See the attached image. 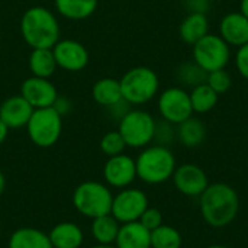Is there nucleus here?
<instances>
[{"mask_svg": "<svg viewBox=\"0 0 248 248\" xmlns=\"http://www.w3.org/2000/svg\"><path fill=\"white\" fill-rule=\"evenodd\" d=\"M90 248H118L115 244H109V246H106V244H96V246H93V247Z\"/></svg>", "mask_w": 248, "mask_h": 248, "instance_id": "obj_39", "label": "nucleus"}, {"mask_svg": "<svg viewBox=\"0 0 248 248\" xmlns=\"http://www.w3.org/2000/svg\"><path fill=\"white\" fill-rule=\"evenodd\" d=\"M174 137H177L174 125L164 121L163 122H157L155 125V134H154V141L157 142V145H163V147H169V144H171L174 141Z\"/></svg>", "mask_w": 248, "mask_h": 248, "instance_id": "obj_31", "label": "nucleus"}, {"mask_svg": "<svg viewBox=\"0 0 248 248\" xmlns=\"http://www.w3.org/2000/svg\"><path fill=\"white\" fill-rule=\"evenodd\" d=\"M158 112L161 118L173 125H179L193 116L189 92L182 87H169L158 96Z\"/></svg>", "mask_w": 248, "mask_h": 248, "instance_id": "obj_10", "label": "nucleus"}, {"mask_svg": "<svg viewBox=\"0 0 248 248\" xmlns=\"http://www.w3.org/2000/svg\"><path fill=\"white\" fill-rule=\"evenodd\" d=\"M240 12L248 19V0H241L240 1Z\"/></svg>", "mask_w": 248, "mask_h": 248, "instance_id": "obj_37", "label": "nucleus"}, {"mask_svg": "<svg viewBox=\"0 0 248 248\" xmlns=\"http://www.w3.org/2000/svg\"><path fill=\"white\" fill-rule=\"evenodd\" d=\"M209 33V19L205 13H187L179 26L180 39L185 44L195 45Z\"/></svg>", "mask_w": 248, "mask_h": 248, "instance_id": "obj_19", "label": "nucleus"}, {"mask_svg": "<svg viewBox=\"0 0 248 248\" xmlns=\"http://www.w3.org/2000/svg\"><path fill=\"white\" fill-rule=\"evenodd\" d=\"M112 202L113 195L110 189L100 182L86 180L73 192V205L76 211L90 219L110 214Z\"/></svg>", "mask_w": 248, "mask_h": 248, "instance_id": "obj_5", "label": "nucleus"}, {"mask_svg": "<svg viewBox=\"0 0 248 248\" xmlns=\"http://www.w3.org/2000/svg\"><path fill=\"white\" fill-rule=\"evenodd\" d=\"M7 135H9V128H7V125L0 119V145L6 141Z\"/></svg>", "mask_w": 248, "mask_h": 248, "instance_id": "obj_36", "label": "nucleus"}, {"mask_svg": "<svg viewBox=\"0 0 248 248\" xmlns=\"http://www.w3.org/2000/svg\"><path fill=\"white\" fill-rule=\"evenodd\" d=\"M122 97L128 105L140 106L153 100L160 89V78L157 73L145 65L129 68L122 78H119Z\"/></svg>", "mask_w": 248, "mask_h": 248, "instance_id": "obj_4", "label": "nucleus"}, {"mask_svg": "<svg viewBox=\"0 0 248 248\" xmlns=\"http://www.w3.org/2000/svg\"><path fill=\"white\" fill-rule=\"evenodd\" d=\"M52 52L58 68L70 73H78L89 64L87 48L76 39H60L52 46Z\"/></svg>", "mask_w": 248, "mask_h": 248, "instance_id": "obj_12", "label": "nucleus"}, {"mask_svg": "<svg viewBox=\"0 0 248 248\" xmlns=\"http://www.w3.org/2000/svg\"><path fill=\"white\" fill-rule=\"evenodd\" d=\"M52 108L64 118L65 115H68L70 112H71V102L67 99V97H62V96H58L57 97V100H55V103L52 105Z\"/></svg>", "mask_w": 248, "mask_h": 248, "instance_id": "obj_35", "label": "nucleus"}, {"mask_svg": "<svg viewBox=\"0 0 248 248\" xmlns=\"http://www.w3.org/2000/svg\"><path fill=\"white\" fill-rule=\"evenodd\" d=\"M20 96L33 109H42V108H51L55 103L58 97V92L57 87L49 81V78L31 76L22 83Z\"/></svg>", "mask_w": 248, "mask_h": 248, "instance_id": "obj_14", "label": "nucleus"}, {"mask_svg": "<svg viewBox=\"0 0 248 248\" xmlns=\"http://www.w3.org/2000/svg\"><path fill=\"white\" fill-rule=\"evenodd\" d=\"M206 76H208V73L195 61H186V62L180 64V67L177 68L179 81L192 89L202 83H206Z\"/></svg>", "mask_w": 248, "mask_h": 248, "instance_id": "obj_28", "label": "nucleus"}, {"mask_svg": "<svg viewBox=\"0 0 248 248\" xmlns=\"http://www.w3.org/2000/svg\"><path fill=\"white\" fill-rule=\"evenodd\" d=\"M60 32L58 19L49 9L32 6L23 12L20 19V35L31 49L52 48L60 41Z\"/></svg>", "mask_w": 248, "mask_h": 248, "instance_id": "obj_2", "label": "nucleus"}, {"mask_svg": "<svg viewBox=\"0 0 248 248\" xmlns=\"http://www.w3.org/2000/svg\"><path fill=\"white\" fill-rule=\"evenodd\" d=\"M26 131L29 140L39 148H49L55 145L62 132V116L51 106L33 109Z\"/></svg>", "mask_w": 248, "mask_h": 248, "instance_id": "obj_6", "label": "nucleus"}, {"mask_svg": "<svg viewBox=\"0 0 248 248\" xmlns=\"http://www.w3.org/2000/svg\"><path fill=\"white\" fill-rule=\"evenodd\" d=\"M157 121L142 109H131L121 119L118 131L126 147L145 148L154 141Z\"/></svg>", "mask_w": 248, "mask_h": 248, "instance_id": "obj_7", "label": "nucleus"}, {"mask_svg": "<svg viewBox=\"0 0 248 248\" xmlns=\"http://www.w3.org/2000/svg\"><path fill=\"white\" fill-rule=\"evenodd\" d=\"M99 147H100V151L108 155V157H115V155H119V154H124L125 148H126V144L122 138V135L119 134V131H109L106 132L100 142H99Z\"/></svg>", "mask_w": 248, "mask_h": 248, "instance_id": "obj_29", "label": "nucleus"}, {"mask_svg": "<svg viewBox=\"0 0 248 248\" xmlns=\"http://www.w3.org/2000/svg\"><path fill=\"white\" fill-rule=\"evenodd\" d=\"M206 248H230V247L222 246V244H214V246H209V247H206Z\"/></svg>", "mask_w": 248, "mask_h": 248, "instance_id": "obj_40", "label": "nucleus"}, {"mask_svg": "<svg viewBox=\"0 0 248 248\" xmlns=\"http://www.w3.org/2000/svg\"><path fill=\"white\" fill-rule=\"evenodd\" d=\"M52 248H80L84 243L81 228L74 222H60L48 234Z\"/></svg>", "mask_w": 248, "mask_h": 248, "instance_id": "obj_18", "label": "nucleus"}, {"mask_svg": "<svg viewBox=\"0 0 248 248\" xmlns=\"http://www.w3.org/2000/svg\"><path fill=\"white\" fill-rule=\"evenodd\" d=\"M189 13H205L211 9V0H186Z\"/></svg>", "mask_w": 248, "mask_h": 248, "instance_id": "obj_34", "label": "nucleus"}, {"mask_svg": "<svg viewBox=\"0 0 248 248\" xmlns=\"http://www.w3.org/2000/svg\"><path fill=\"white\" fill-rule=\"evenodd\" d=\"M171 180L177 192L189 198H199L209 186V179L205 170L192 163L177 166Z\"/></svg>", "mask_w": 248, "mask_h": 248, "instance_id": "obj_11", "label": "nucleus"}, {"mask_svg": "<svg viewBox=\"0 0 248 248\" xmlns=\"http://www.w3.org/2000/svg\"><path fill=\"white\" fill-rule=\"evenodd\" d=\"M235 67L241 74V77L248 80V42L238 48L235 54Z\"/></svg>", "mask_w": 248, "mask_h": 248, "instance_id": "obj_33", "label": "nucleus"}, {"mask_svg": "<svg viewBox=\"0 0 248 248\" xmlns=\"http://www.w3.org/2000/svg\"><path fill=\"white\" fill-rule=\"evenodd\" d=\"M4 189H6V179H4V174L0 171V196L3 195Z\"/></svg>", "mask_w": 248, "mask_h": 248, "instance_id": "obj_38", "label": "nucleus"}, {"mask_svg": "<svg viewBox=\"0 0 248 248\" xmlns=\"http://www.w3.org/2000/svg\"><path fill=\"white\" fill-rule=\"evenodd\" d=\"M99 0H54L55 10L65 19L83 20L90 17L97 9Z\"/></svg>", "mask_w": 248, "mask_h": 248, "instance_id": "obj_23", "label": "nucleus"}, {"mask_svg": "<svg viewBox=\"0 0 248 248\" xmlns=\"http://www.w3.org/2000/svg\"><path fill=\"white\" fill-rule=\"evenodd\" d=\"M105 182L115 189L129 187L137 177V164L135 160L126 154H119L109 157L103 166Z\"/></svg>", "mask_w": 248, "mask_h": 248, "instance_id": "obj_13", "label": "nucleus"}, {"mask_svg": "<svg viewBox=\"0 0 248 248\" xmlns=\"http://www.w3.org/2000/svg\"><path fill=\"white\" fill-rule=\"evenodd\" d=\"M183 238L177 228L163 224L151 231V248H182Z\"/></svg>", "mask_w": 248, "mask_h": 248, "instance_id": "obj_27", "label": "nucleus"}, {"mask_svg": "<svg viewBox=\"0 0 248 248\" xmlns=\"http://www.w3.org/2000/svg\"><path fill=\"white\" fill-rule=\"evenodd\" d=\"M93 100L105 108H112L124 100L121 83L113 77H103L97 80L92 87Z\"/></svg>", "mask_w": 248, "mask_h": 248, "instance_id": "obj_21", "label": "nucleus"}, {"mask_svg": "<svg viewBox=\"0 0 248 248\" xmlns=\"http://www.w3.org/2000/svg\"><path fill=\"white\" fill-rule=\"evenodd\" d=\"M148 206V196L142 190L135 187H125L113 196L110 215L119 224L135 222L140 221L141 215Z\"/></svg>", "mask_w": 248, "mask_h": 248, "instance_id": "obj_9", "label": "nucleus"}, {"mask_svg": "<svg viewBox=\"0 0 248 248\" xmlns=\"http://www.w3.org/2000/svg\"><path fill=\"white\" fill-rule=\"evenodd\" d=\"M193 61L206 73L222 70L231 60V46L215 33H208L192 46Z\"/></svg>", "mask_w": 248, "mask_h": 248, "instance_id": "obj_8", "label": "nucleus"}, {"mask_svg": "<svg viewBox=\"0 0 248 248\" xmlns=\"http://www.w3.org/2000/svg\"><path fill=\"white\" fill-rule=\"evenodd\" d=\"M140 222L151 232V231L157 230L158 227H161V225L164 224V222H163V214H161L160 209H157V208H150V206H148V208L144 211V214L141 215Z\"/></svg>", "mask_w": 248, "mask_h": 248, "instance_id": "obj_32", "label": "nucleus"}, {"mask_svg": "<svg viewBox=\"0 0 248 248\" xmlns=\"http://www.w3.org/2000/svg\"><path fill=\"white\" fill-rule=\"evenodd\" d=\"M121 224L110 215H102L92 219V235L97 244H115Z\"/></svg>", "mask_w": 248, "mask_h": 248, "instance_id": "obj_25", "label": "nucleus"}, {"mask_svg": "<svg viewBox=\"0 0 248 248\" xmlns=\"http://www.w3.org/2000/svg\"><path fill=\"white\" fill-rule=\"evenodd\" d=\"M7 248H52L48 234L33 227H22L12 232Z\"/></svg>", "mask_w": 248, "mask_h": 248, "instance_id": "obj_20", "label": "nucleus"}, {"mask_svg": "<svg viewBox=\"0 0 248 248\" xmlns=\"http://www.w3.org/2000/svg\"><path fill=\"white\" fill-rule=\"evenodd\" d=\"M176 134H177L179 141L185 147L196 148L206 138V126L199 118L190 116V118H187L186 121H183L182 124L177 125Z\"/></svg>", "mask_w": 248, "mask_h": 248, "instance_id": "obj_24", "label": "nucleus"}, {"mask_svg": "<svg viewBox=\"0 0 248 248\" xmlns=\"http://www.w3.org/2000/svg\"><path fill=\"white\" fill-rule=\"evenodd\" d=\"M202 219L212 228H225L232 224L240 212L237 190L227 183H214L199 196Z\"/></svg>", "mask_w": 248, "mask_h": 248, "instance_id": "obj_1", "label": "nucleus"}, {"mask_svg": "<svg viewBox=\"0 0 248 248\" xmlns=\"http://www.w3.org/2000/svg\"><path fill=\"white\" fill-rule=\"evenodd\" d=\"M189 96H190L193 113L211 112L218 105V99H219V94L215 93V90H212L206 83L193 87L192 92H189Z\"/></svg>", "mask_w": 248, "mask_h": 248, "instance_id": "obj_26", "label": "nucleus"}, {"mask_svg": "<svg viewBox=\"0 0 248 248\" xmlns=\"http://www.w3.org/2000/svg\"><path fill=\"white\" fill-rule=\"evenodd\" d=\"M137 177L147 185H163L173 177L177 167L176 157L169 147L148 145L135 160Z\"/></svg>", "mask_w": 248, "mask_h": 248, "instance_id": "obj_3", "label": "nucleus"}, {"mask_svg": "<svg viewBox=\"0 0 248 248\" xmlns=\"http://www.w3.org/2000/svg\"><path fill=\"white\" fill-rule=\"evenodd\" d=\"M115 246L118 248H151V232L140 221L121 224Z\"/></svg>", "mask_w": 248, "mask_h": 248, "instance_id": "obj_17", "label": "nucleus"}, {"mask_svg": "<svg viewBox=\"0 0 248 248\" xmlns=\"http://www.w3.org/2000/svg\"><path fill=\"white\" fill-rule=\"evenodd\" d=\"M206 84L215 90V93H218L219 96L227 93L231 86H232V78H231V74L222 68V70H217V71H211L208 73L206 76Z\"/></svg>", "mask_w": 248, "mask_h": 248, "instance_id": "obj_30", "label": "nucleus"}, {"mask_svg": "<svg viewBox=\"0 0 248 248\" xmlns=\"http://www.w3.org/2000/svg\"><path fill=\"white\" fill-rule=\"evenodd\" d=\"M33 108L20 96L7 97L0 105V119L7 125L9 129H19L26 126Z\"/></svg>", "mask_w": 248, "mask_h": 248, "instance_id": "obj_16", "label": "nucleus"}, {"mask_svg": "<svg viewBox=\"0 0 248 248\" xmlns=\"http://www.w3.org/2000/svg\"><path fill=\"white\" fill-rule=\"evenodd\" d=\"M219 36L230 46H243L248 42V19L241 12L227 13L219 22Z\"/></svg>", "mask_w": 248, "mask_h": 248, "instance_id": "obj_15", "label": "nucleus"}, {"mask_svg": "<svg viewBox=\"0 0 248 248\" xmlns=\"http://www.w3.org/2000/svg\"><path fill=\"white\" fill-rule=\"evenodd\" d=\"M29 71L35 77L49 78L58 68L52 48H35L29 54L28 60Z\"/></svg>", "mask_w": 248, "mask_h": 248, "instance_id": "obj_22", "label": "nucleus"}]
</instances>
